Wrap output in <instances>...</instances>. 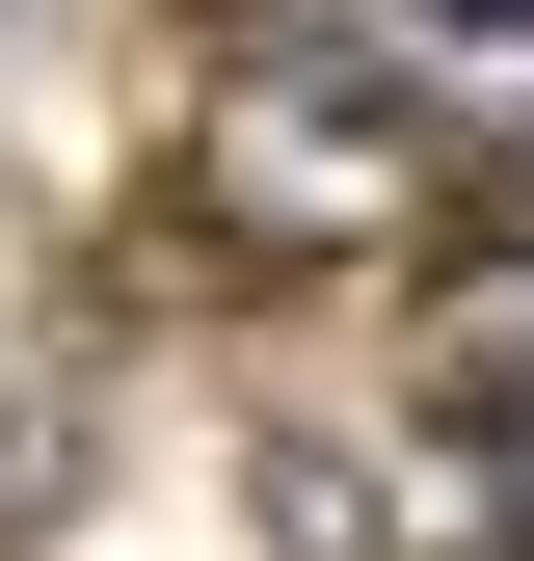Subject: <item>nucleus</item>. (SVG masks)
I'll return each mask as SVG.
<instances>
[{"mask_svg": "<svg viewBox=\"0 0 534 561\" xmlns=\"http://www.w3.org/2000/svg\"><path fill=\"white\" fill-rule=\"evenodd\" d=\"M454 27H508V54H534V0H454Z\"/></svg>", "mask_w": 534, "mask_h": 561, "instance_id": "f257e3e1", "label": "nucleus"}]
</instances>
